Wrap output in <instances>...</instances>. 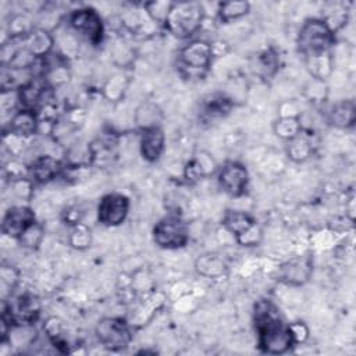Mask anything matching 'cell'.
<instances>
[{"label": "cell", "mask_w": 356, "mask_h": 356, "mask_svg": "<svg viewBox=\"0 0 356 356\" xmlns=\"http://www.w3.org/2000/svg\"><path fill=\"white\" fill-rule=\"evenodd\" d=\"M253 323L260 352L282 355L295 346L288 324L284 321L280 309L270 299H260L254 303Z\"/></svg>", "instance_id": "1"}, {"label": "cell", "mask_w": 356, "mask_h": 356, "mask_svg": "<svg viewBox=\"0 0 356 356\" xmlns=\"http://www.w3.org/2000/svg\"><path fill=\"white\" fill-rule=\"evenodd\" d=\"M204 15V8L197 1H172L164 26L171 35L186 39L202 28Z\"/></svg>", "instance_id": "2"}, {"label": "cell", "mask_w": 356, "mask_h": 356, "mask_svg": "<svg viewBox=\"0 0 356 356\" xmlns=\"http://www.w3.org/2000/svg\"><path fill=\"white\" fill-rule=\"evenodd\" d=\"M298 49L305 58L331 53L335 43V33L321 18L306 19L298 33Z\"/></svg>", "instance_id": "3"}, {"label": "cell", "mask_w": 356, "mask_h": 356, "mask_svg": "<svg viewBox=\"0 0 356 356\" xmlns=\"http://www.w3.org/2000/svg\"><path fill=\"white\" fill-rule=\"evenodd\" d=\"M213 63L210 42L193 39L186 43L178 54L179 72L189 79H202Z\"/></svg>", "instance_id": "4"}, {"label": "cell", "mask_w": 356, "mask_h": 356, "mask_svg": "<svg viewBox=\"0 0 356 356\" xmlns=\"http://www.w3.org/2000/svg\"><path fill=\"white\" fill-rule=\"evenodd\" d=\"M99 343L111 352L124 350L132 342V325L122 317H103L95 327Z\"/></svg>", "instance_id": "5"}, {"label": "cell", "mask_w": 356, "mask_h": 356, "mask_svg": "<svg viewBox=\"0 0 356 356\" xmlns=\"http://www.w3.org/2000/svg\"><path fill=\"white\" fill-rule=\"evenodd\" d=\"M70 28L83 36L92 46H97L104 39V24L100 14L92 7L72 10L68 17Z\"/></svg>", "instance_id": "6"}, {"label": "cell", "mask_w": 356, "mask_h": 356, "mask_svg": "<svg viewBox=\"0 0 356 356\" xmlns=\"http://www.w3.org/2000/svg\"><path fill=\"white\" fill-rule=\"evenodd\" d=\"M152 235L154 243L165 250L181 249L189 239L186 224L177 216H167L159 220L153 227Z\"/></svg>", "instance_id": "7"}, {"label": "cell", "mask_w": 356, "mask_h": 356, "mask_svg": "<svg viewBox=\"0 0 356 356\" xmlns=\"http://www.w3.org/2000/svg\"><path fill=\"white\" fill-rule=\"evenodd\" d=\"M40 316V302L32 293H22L15 298L14 303L4 305L1 317H4L11 327L32 325Z\"/></svg>", "instance_id": "8"}, {"label": "cell", "mask_w": 356, "mask_h": 356, "mask_svg": "<svg viewBox=\"0 0 356 356\" xmlns=\"http://www.w3.org/2000/svg\"><path fill=\"white\" fill-rule=\"evenodd\" d=\"M129 207L131 202L128 196L118 192L106 193L99 200L96 209L97 221L104 227H118L127 220Z\"/></svg>", "instance_id": "9"}, {"label": "cell", "mask_w": 356, "mask_h": 356, "mask_svg": "<svg viewBox=\"0 0 356 356\" xmlns=\"http://www.w3.org/2000/svg\"><path fill=\"white\" fill-rule=\"evenodd\" d=\"M217 178L222 191L234 197H241L248 192L249 172L239 161H225L218 168Z\"/></svg>", "instance_id": "10"}, {"label": "cell", "mask_w": 356, "mask_h": 356, "mask_svg": "<svg viewBox=\"0 0 356 356\" xmlns=\"http://www.w3.org/2000/svg\"><path fill=\"white\" fill-rule=\"evenodd\" d=\"M35 221L36 217L31 207L25 204H15L4 213L1 220V232L10 238L18 239Z\"/></svg>", "instance_id": "11"}, {"label": "cell", "mask_w": 356, "mask_h": 356, "mask_svg": "<svg viewBox=\"0 0 356 356\" xmlns=\"http://www.w3.org/2000/svg\"><path fill=\"white\" fill-rule=\"evenodd\" d=\"M63 171L64 165L58 159L50 154H42L31 163L29 178L36 184H47L58 178Z\"/></svg>", "instance_id": "12"}, {"label": "cell", "mask_w": 356, "mask_h": 356, "mask_svg": "<svg viewBox=\"0 0 356 356\" xmlns=\"http://www.w3.org/2000/svg\"><path fill=\"white\" fill-rule=\"evenodd\" d=\"M165 147V135L161 127H153L143 129L140 134V140H139V149L142 157L149 161L154 163L157 161Z\"/></svg>", "instance_id": "13"}, {"label": "cell", "mask_w": 356, "mask_h": 356, "mask_svg": "<svg viewBox=\"0 0 356 356\" xmlns=\"http://www.w3.org/2000/svg\"><path fill=\"white\" fill-rule=\"evenodd\" d=\"M235 102L225 93H211L206 96L200 106V118L206 122L225 117L232 110Z\"/></svg>", "instance_id": "14"}, {"label": "cell", "mask_w": 356, "mask_h": 356, "mask_svg": "<svg viewBox=\"0 0 356 356\" xmlns=\"http://www.w3.org/2000/svg\"><path fill=\"white\" fill-rule=\"evenodd\" d=\"M8 132L15 134L22 138H29L39 132V114L35 110L29 108H21L18 107L14 110L10 124H8Z\"/></svg>", "instance_id": "15"}, {"label": "cell", "mask_w": 356, "mask_h": 356, "mask_svg": "<svg viewBox=\"0 0 356 356\" xmlns=\"http://www.w3.org/2000/svg\"><path fill=\"white\" fill-rule=\"evenodd\" d=\"M216 170H217V164L214 159L206 152H199L186 163L184 168V177L186 181L193 182L214 174Z\"/></svg>", "instance_id": "16"}, {"label": "cell", "mask_w": 356, "mask_h": 356, "mask_svg": "<svg viewBox=\"0 0 356 356\" xmlns=\"http://www.w3.org/2000/svg\"><path fill=\"white\" fill-rule=\"evenodd\" d=\"M25 44L38 58H42L49 56L51 51H54L56 39L51 35V32H49L47 29L36 26L25 38Z\"/></svg>", "instance_id": "17"}, {"label": "cell", "mask_w": 356, "mask_h": 356, "mask_svg": "<svg viewBox=\"0 0 356 356\" xmlns=\"http://www.w3.org/2000/svg\"><path fill=\"white\" fill-rule=\"evenodd\" d=\"M356 120V108L353 100H341L335 103L327 113V121L337 128H350Z\"/></svg>", "instance_id": "18"}, {"label": "cell", "mask_w": 356, "mask_h": 356, "mask_svg": "<svg viewBox=\"0 0 356 356\" xmlns=\"http://www.w3.org/2000/svg\"><path fill=\"white\" fill-rule=\"evenodd\" d=\"M257 221L246 211L242 210H227L222 216V227L232 234L235 238L250 229Z\"/></svg>", "instance_id": "19"}, {"label": "cell", "mask_w": 356, "mask_h": 356, "mask_svg": "<svg viewBox=\"0 0 356 356\" xmlns=\"http://www.w3.org/2000/svg\"><path fill=\"white\" fill-rule=\"evenodd\" d=\"M195 268L197 274L206 278H218L225 274L227 264L216 253H204L199 256L195 261Z\"/></svg>", "instance_id": "20"}, {"label": "cell", "mask_w": 356, "mask_h": 356, "mask_svg": "<svg viewBox=\"0 0 356 356\" xmlns=\"http://www.w3.org/2000/svg\"><path fill=\"white\" fill-rule=\"evenodd\" d=\"M310 266L307 260H292L281 267L280 278L289 285H302L309 280Z\"/></svg>", "instance_id": "21"}, {"label": "cell", "mask_w": 356, "mask_h": 356, "mask_svg": "<svg viewBox=\"0 0 356 356\" xmlns=\"http://www.w3.org/2000/svg\"><path fill=\"white\" fill-rule=\"evenodd\" d=\"M163 113L160 107L152 102L142 103L135 111V122L143 131L153 127H160Z\"/></svg>", "instance_id": "22"}, {"label": "cell", "mask_w": 356, "mask_h": 356, "mask_svg": "<svg viewBox=\"0 0 356 356\" xmlns=\"http://www.w3.org/2000/svg\"><path fill=\"white\" fill-rule=\"evenodd\" d=\"M313 152L312 142L309 140L307 136H305L303 131L295 136L293 139L288 140L286 145V156L291 159L293 163H303L306 161Z\"/></svg>", "instance_id": "23"}, {"label": "cell", "mask_w": 356, "mask_h": 356, "mask_svg": "<svg viewBox=\"0 0 356 356\" xmlns=\"http://www.w3.org/2000/svg\"><path fill=\"white\" fill-rule=\"evenodd\" d=\"M250 10V4L245 0H232V1H222L218 4L217 17L221 22L228 24L231 21L239 19L245 17Z\"/></svg>", "instance_id": "24"}, {"label": "cell", "mask_w": 356, "mask_h": 356, "mask_svg": "<svg viewBox=\"0 0 356 356\" xmlns=\"http://www.w3.org/2000/svg\"><path fill=\"white\" fill-rule=\"evenodd\" d=\"M305 61H306L309 74L314 79L325 81L330 76V74L332 72V54L331 53L316 56V57H307V58H305Z\"/></svg>", "instance_id": "25"}, {"label": "cell", "mask_w": 356, "mask_h": 356, "mask_svg": "<svg viewBox=\"0 0 356 356\" xmlns=\"http://www.w3.org/2000/svg\"><path fill=\"white\" fill-rule=\"evenodd\" d=\"M302 132V122L299 117H280L274 122V134L284 139L291 140Z\"/></svg>", "instance_id": "26"}, {"label": "cell", "mask_w": 356, "mask_h": 356, "mask_svg": "<svg viewBox=\"0 0 356 356\" xmlns=\"http://www.w3.org/2000/svg\"><path fill=\"white\" fill-rule=\"evenodd\" d=\"M70 228H71V231L68 235V243L71 248H74L76 250H85V249L90 248L93 235L88 225H85L83 222H79Z\"/></svg>", "instance_id": "27"}, {"label": "cell", "mask_w": 356, "mask_h": 356, "mask_svg": "<svg viewBox=\"0 0 356 356\" xmlns=\"http://www.w3.org/2000/svg\"><path fill=\"white\" fill-rule=\"evenodd\" d=\"M128 88V78L122 74L110 76L103 85V93L110 102H118L122 99Z\"/></svg>", "instance_id": "28"}, {"label": "cell", "mask_w": 356, "mask_h": 356, "mask_svg": "<svg viewBox=\"0 0 356 356\" xmlns=\"http://www.w3.org/2000/svg\"><path fill=\"white\" fill-rule=\"evenodd\" d=\"M35 28L25 14H15L8 22L10 38H26Z\"/></svg>", "instance_id": "29"}, {"label": "cell", "mask_w": 356, "mask_h": 356, "mask_svg": "<svg viewBox=\"0 0 356 356\" xmlns=\"http://www.w3.org/2000/svg\"><path fill=\"white\" fill-rule=\"evenodd\" d=\"M44 236V231H43V225L38 221H35L31 227H28L25 229V232L17 239L19 242L21 246L26 248V249H36Z\"/></svg>", "instance_id": "30"}, {"label": "cell", "mask_w": 356, "mask_h": 356, "mask_svg": "<svg viewBox=\"0 0 356 356\" xmlns=\"http://www.w3.org/2000/svg\"><path fill=\"white\" fill-rule=\"evenodd\" d=\"M172 1H149L143 3V10L154 24H163L168 15Z\"/></svg>", "instance_id": "31"}, {"label": "cell", "mask_w": 356, "mask_h": 356, "mask_svg": "<svg viewBox=\"0 0 356 356\" xmlns=\"http://www.w3.org/2000/svg\"><path fill=\"white\" fill-rule=\"evenodd\" d=\"M305 97L313 103V104H320L327 99L328 95V89L325 85V81H320V79H314L312 78L310 82H307V85L305 86Z\"/></svg>", "instance_id": "32"}, {"label": "cell", "mask_w": 356, "mask_h": 356, "mask_svg": "<svg viewBox=\"0 0 356 356\" xmlns=\"http://www.w3.org/2000/svg\"><path fill=\"white\" fill-rule=\"evenodd\" d=\"M10 185H11L13 192L17 197H19L22 200H26V199L31 197L32 191H33V181L29 177L10 181Z\"/></svg>", "instance_id": "33"}, {"label": "cell", "mask_w": 356, "mask_h": 356, "mask_svg": "<svg viewBox=\"0 0 356 356\" xmlns=\"http://www.w3.org/2000/svg\"><path fill=\"white\" fill-rule=\"evenodd\" d=\"M263 238V229L256 222L250 229H248L245 234H242L241 236L235 238V241L241 245V246H257L261 242Z\"/></svg>", "instance_id": "34"}, {"label": "cell", "mask_w": 356, "mask_h": 356, "mask_svg": "<svg viewBox=\"0 0 356 356\" xmlns=\"http://www.w3.org/2000/svg\"><path fill=\"white\" fill-rule=\"evenodd\" d=\"M288 330H289V335L292 338L293 345L305 343L309 338V327L303 321L288 323Z\"/></svg>", "instance_id": "35"}, {"label": "cell", "mask_w": 356, "mask_h": 356, "mask_svg": "<svg viewBox=\"0 0 356 356\" xmlns=\"http://www.w3.org/2000/svg\"><path fill=\"white\" fill-rule=\"evenodd\" d=\"M83 209L78 204H72V206H68L64 211H63V221L72 227V225H76L79 222H82V218H83Z\"/></svg>", "instance_id": "36"}, {"label": "cell", "mask_w": 356, "mask_h": 356, "mask_svg": "<svg viewBox=\"0 0 356 356\" xmlns=\"http://www.w3.org/2000/svg\"><path fill=\"white\" fill-rule=\"evenodd\" d=\"M210 47H211L213 58L221 57V56H224V54H227L229 51V44L225 40H222V39H217V40L210 42Z\"/></svg>", "instance_id": "37"}]
</instances>
